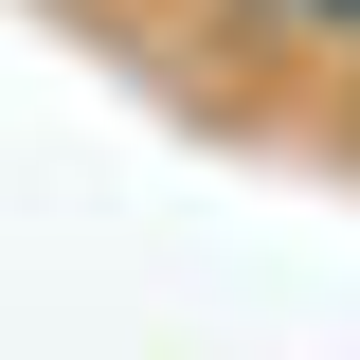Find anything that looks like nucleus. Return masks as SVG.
Listing matches in <instances>:
<instances>
[{"label": "nucleus", "instance_id": "1", "mask_svg": "<svg viewBox=\"0 0 360 360\" xmlns=\"http://www.w3.org/2000/svg\"><path fill=\"white\" fill-rule=\"evenodd\" d=\"M270 18H288V37H360V0H270Z\"/></svg>", "mask_w": 360, "mask_h": 360}]
</instances>
